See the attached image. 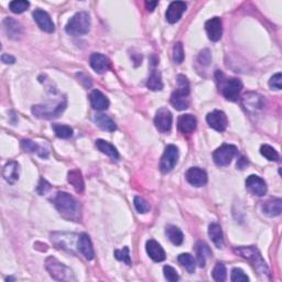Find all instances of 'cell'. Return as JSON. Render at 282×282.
<instances>
[{
    "label": "cell",
    "instance_id": "obj_1",
    "mask_svg": "<svg viewBox=\"0 0 282 282\" xmlns=\"http://www.w3.org/2000/svg\"><path fill=\"white\" fill-rule=\"evenodd\" d=\"M53 204L66 221L78 222L81 220V205L70 193L57 192L53 199Z\"/></svg>",
    "mask_w": 282,
    "mask_h": 282
},
{
    "label": "cell",
    "instance_id": "obj_2",
    "mask_svg": "<svg viewBox=\"0 0 282 282\" xmlns=\"http://www.w3.org/2000/svg\"><path fill=\"white\" fill-rule=\"evenodd\" d=\"M215 77L223 96L229 102H236L243 90V83L241 79L236 77L227 78L222 71H217Z\"/></svg>",
    "mask_w": 282,
    "mask_h": 282
},
{
    "label": "cell",
    "instance_id": "obj_3",
    "mask_svg": "<svg viewBox=\"0 0 282 282\" xmlns=\"http://www.w3.org/2000/svg\"><path fill=\"white\" fill-rule=\"evenodd\" d=\"M235 254L243 257L244 259H247L250 264L254 267L255 270L259 273L260 276L269 277V268L266 262L263 259L259 250L255 246H241L234 248Z\"/></svg>",
    "mask_w": 282,
    "mask_h": 282
},
{
    "label": "cell",
    "instance_id": "obj_4",
    "mask_svg": "<svg viewBox=\"0 0 282 282\" xmlns=\"http://www.w3.org/2000/svg\"><path fill=\"white\" fill-rule=\"evenodd\" d=\"M91 29V17L85 11H81L75 14L72 18L69 20L65 31L71 36L78 37L84 36L88 33Z\"/></svg>",
    "mask_w": 282,
    "mask_h": 282
},
{
    "label": "cell",
    "instance_id": "obj_5",
    "mask_svg": "<svg viewBox=\"0 0 282 282\" xmlns=\"http://www.w3.org/2000/svg\"><path fill=\"white\" fill-rule=\"evenodd\" d=\"M45 268L54 280L57 281H72L76 280L73 271L64 263L58 262L54 257H49L45 262Z\"/></svg>",
    "mask_w": 282,
    "mask_h": 282
},
{
    "label": "cell",
    "instance_id": "obj_6",
    "mask_svg": "<svg viewBox=\"0 0 282 282\" xmlns=\"http://www.w3.org/2000/svg\"><path fill=\"white\" fill-rule=\"evenodd\" d=\"M66 98L64 97L63 100H61L58 103L57 106L56 107H50L49 105H35L32 107V113L35 115L38 118L41 119H52V118H56L61 115V113L64 112V109L66 108Z\"/></svg>",
    "mask_w": 282,
    "mask_h": 282
},
{
    "label": "cell",
    "instance_id": "obj_7",
    "mask_svg": "<svg viewBox=\"0 0 282 282\" xmlns=\"http://www.w3.org/2000/svg\"><path fill=\"white\" fill-rule=\"evenodd\" d=\"M179 160V149L174 145H169L164 150V152L160 160V171L163 174H167L174 169Z\"/></svg>",
    "mask_w": 282,
    "mask_h": 282
},
{
    "label": "cell",
    "instance_id": "obj_8",
    "mask_svg": "<svg viewBox=\"0 0 282 282\" xmlns=\"http://www.w3.org/2000/svg\"><path fill=\"white\" fill-rule=\"evenodd\" d=\"M238 150L234 145H223L213 152V160L218 167H226L231 162Z\"/></svg>",
    "mask_w": 282,
    "mask_h": 282
},
{
    "label": "cell",
    "instance_id": "obj_9",
    "mask_svg": "<svg viewBox=\"0 0 282 282\" xmlns=\"http://www.w3.org/2000/svg\"><path fill=\"white\" fill-rule=\"evenodd\" d=\"M172 121H173V116L169 109L161 108L155 113L154 126L160 132L169 133L172 128Z\"/></svg>",
    "mask_w": 282,
    "mask_h": 282
},
{
    "label": "cell",
    "instance_id": "obj_10",
    "mask_svg": "<svg viewBox=\"0 0 282 282\" xmlns=\"http://www.w3.org/2000/svg\"><path fill=\"white\" fill-rule=\"evenodd\" d=\"M206 121H207L210 128L220 132H225L227 125H228V119H227L226 113L222 111H214L209 113L206 116Z\"/></svg>",
    "mask_w": 282,
    "mask_h": 282
},
{
    "label": "cell",
    "instance_id": "obj_11",
    "mask_svg": "<svg viewBox=\"0 0 282 282\" xmlns=\"http://www.w3.org/2000/svg\"><path fill=\"white\" fill-rule=\"evenodd\" d=\"M246 188L251 194L257 196H263L267 193V183L263 178L251 174L246 180Z\"/></svg>",
    "mask_w": 282,
    "mask_h": 282
},
{
    "label": "cell",
    "instance_id": "obj_12",
    "mask_svg": "<svg viewBox=\"0 0 282 282\" xmlns=\"http://www.w3.org/2000/svg\"><path fill=\"white\" fill-rule=\"evenodd\" d=\"M33 19H35L38 27H39L42 31L48 33H53L56 31V26H54L51 17H50V15L46 11L42 9L35 10V12H33Z\"/></svg>",
    "mask_w": 282,
    "mask_h": 282
},
{
    "label": "cell",
    "instance_id": "obj_13",
    "mask_svg": "<svg viewBox=\"0 0 282 282\" xmlns=\"http://www.w3.org/2000/svg\"><path fill=\"white\" fill-rule=\"evenodd\" d=\"M185 179L191 185L196 188L204 187L207 183V174H206V172L197 167L188 169L187 173H185Z\"/></svg>",
    "mask_w": 282,
    "mask_h": 282
},
{
    "label": "cell",
    "instance_id": "obj_14",
    "mask_svg": "<svg viewBox=\"0 0 282 282\" xmlns=\"http://www.w3.org/2000/svg\"><path fill=\"white\" fill-rule=\"evenodd\" d=\"M205 30L210 41L213 42L220 41L223 35V23L221 18L214 17V18L206 21Z\"/></svg>",
    "mask_w": 282,
    "mask_h": 282
},
{
    "label": "cell",
    "instance_id": "obj_15",
    "mask_svg": "<svg viewBox=\"0 0 282 282\" xmlns=\"http://www.w3.org/2000/svg\"><path fill=\"white\" fill-rule=\"evenodd\" d=\"M90 64L96 73L103 74L111 69V60L102 53H93L90 58Z\"/></svg>",
    "mask_w": 282,
    "mask_h": 282
},
{
    "label": "cell",
    "instance_id": "obj_16",
    "mask_svg": "<svg viewBox=\"0 0 282 282\" xmlns=\"http://www.w3.org/2000/svg\"><path fill=\"white\" fill-rule=\"evenodd\" d=\"M187 10V3L184 1H173L170 3L166 12V18L169 23H176L182 18L183 14Z\"/></svg>",
    "mask_w": 282,
    "mask_h": 282
},
{
    "label": "cell",
    "instance_id": "obj_17",
    "mask_svg": "<svg viewBox=\"0 0 282 282\" xmlns=\"http://www.w3.org/2000/svg\"><path fill=\"white\" fill-rule=\"evenodd\" d=\"M146 250L148 252V255L151 259L155 263H161L163 260H166L167 255L164 251L161 245L154 239H149L146 244Z\"/></svg>",
    "mask_w": 282,
    "mask_h": 282
},
{
    "label": "cell",
    "instance_id": "obj_18",
    "mask_svg": "<svg viewBox=\"0 0 282 282\" xmlns=\"http://www.w3.org/2000/svg\"><path fill=\"white\" fill-rule=\"evenodd\" d=\"M90 103L93 109L98 112L106 111L109 107V99L106 97V95H104L102 92L98 90H94L91 92L90 94Z\"/></svg>",
    "mask_w": 282,
    "mask_h": 282
},
{
    "label": "cell",
    "instance_id": "obj_19",
    "mask_svg": "<svg viewBox=\"0 0 282 282\" xmlns=\"http://www.w3.org/2000/svg\"><path fill=\"white\" fill-rule=\"evenodd\" d=\"M77 247H78L79 252H81V254L85 257L87 260L94 259V256H95L94 248H93L91 237L88 236L87 234L83 233V234L79 235Z\"/></svg>",
    "mask_w": 282,
    "mask_h": 282
},
{
    "label": "cell",
    "instance_id": "obj_20",
    "mask_svg": "<svg viewBox=\"0 0 282 282\" xmlns=\"http://www.w3.org/2000/svg\"><path fill=\"white\" fill-rule=\"evenodd\" d=\"M20 166L17 161H9L6 163L2 170V176L9 184H15L19 180Z\"/></svg>",
    "mask_w": 282,
    "mask_h": 282
},
{
    "label": "cell",
    "instance_id": "obj_21",
    "mask_svg": "<svg viewBox=\"0 0 282 282\" xmlns=\"http://www.w3.org/2000/svg\"><path fill=\"white\" fill-rule=\"evenodd\" d=\"M197 126L196 118L191 113L181 115L178 120V128L182 133H191L194 132Z\"/></svg>",
    "mask_w": 282,
    "mask_h": 282
},
{
    "label": "cell",
    "instance_id": "obj_22",
    "mask_svg": "<svg viewBox=\"0 0 282 282\" xmlns=\"http://www.w3.org/2000/svg\"><path fill=\"white\" fill-rule=\"evenodd\" d=\"M243 104L248 112H256L263 107V99L258 94L248 93V94L244 95Z\"/></svg>",
    "mask_w": 282,
    "mask_h": 282
},
{
    "label": "cell",
    "instance_id": "obj_23",
    "mask_svg": "<svg viewBox=\"0 0 282 282\" xmlns=\"http://www.w3.org/2000/svg\"><path fill=\"white\" fill-rule=\"evenodd\" d=\"M3 26H5L6 32L8 37L12 40H18L23 33V28L20 22L15 20L14 18H6L3 20Z\"/></svg>",
    "mask_w": 282,
    "mask_h": 282
},
{
    "label": "cell",
    "instance_id": "obj_24",
    "mask_svg": "<svg viewBox=\"0 0 282 282\" xmlns=\"http://www.w3.org/2000/svg\"><path fill=\"white\" fill-rule=\"evenodd\" d=\"M21 148H22L26 152H31V153H37L39 157L46 159L49 157V151L44 149L43 147L39 146L36 144L35 141L29 140V139H23L21 141Z\"/></svg>",
    "mask_w": 282,
    "mask_h": 282
},
{
    "label": "cell",
    "instance_id": "obj_25",
    "mask_svg": "<svg viewBox=\"0 0 282 282\" xmlns=\"http://www.w3.org/2000/svg\"><path fill=\"white\" fill-rule=\"evenodd\" d=\"M196 251V263L199 264L200 268H204L206 266V262L212 256V251H210L209 247L203 242H199L196 244L195 247Z\"/></svg>",
    "mask_w": 282,
    "mask_h": 282
},
{
    "label": "cell",
    "instance_id": "obj_26",
    "mask_svg": "<svg viewBox=\"0 0 282 282\" xmlns=\"http://www.w3.org/2000/svg\"><path fill=\"white\" fill-rule=\"evenodd\" d=\"M95 146H96V148L100 151V152L108 155V157L113 159V161H117V160L119 159V153L115 148V146L109 144L108 141L104 140V139H97L95 142Z\"/></svg>",
    "mask_w": 282,
    "mask_h": 282
},
{
    "label": "cell",
    "instance_id": "obj_27",
    "mask_svg": "<svg viewBox=\"0 0 282 282\" xmlns=\"http://www.w3.org/2000/svg\"><path fill=\"white\" fill-rule=\"evenodd\" d=\"M208 236L217 248L224 247V235H223L221 225H218L217 223H212L208 226Z\"/></svg>",
    "mask_w": 282,
    "mask_h": 282
},
{
    "label": "cell",
    "instance_id": "obj_28",
    "mask_svg": "<svg viewBox=\"0 0 282 282\" xmlns=\"http://www.w3.org/2000/svg\"><path fill=\"white\" fill-rule=\"evenodd\" d=\"M263 212L267 216H279L282 212V201L280 199L269 200L263 204Z\"/></svg>",
    "mask_w": 282,
    "mask_h": 282
},
{
    "label": "cell",
    "instance_id": "obj_29",
    "mask_svg": "<svg viewBox=\"0 0 282 282\" xmlns=\"http://www.w3.org/2000/svg\"><path fill=\"white\" fill-rule=\"evenodd\" d=\"M94 121L100 129L105 130V132H113L117 129L115 121H113L109 116L105 115V113H96L94 116Z\"/></svg>",
    "mask_w": 282,
    "mask_h": 282
},
{
    "label": "cell",
    "instance_id": "obj_30",
    "mask_svg": "<svg viewBox=\"0 0 282 282\" xmlns=\"http://www.w3.org/2000/svg\"><path fill=\"white\" fill-rule=\"evenodd\" d=\"M67 181L74 188V190L77 193H83L84 188H85V183H84V179L82 173L79 170H72L67 174Z\"/></svg>",
    "mask_w": 282,
    "mask_h": 282
},
{
    "label": "cell",
    "instance_id": "obj_31",
    "mask_svg": "<svg viewBox=\"0 0 282 282\" xmlns=\"http://www.w3.org/2000/svg\"><path fill=\"white\" fill-rule=\"evenodd\" d=\"M166 235L173 245L180 246L183 244L184 236L182 230H181L179 227H176L174 225H168L166 228Z\"/></svg>",
    "mask_w": 282,
    "mask_h": 282
},
{
    "label": "cell",
    "instance_id": "obj_32",
    "mask_svg": "<svg viewBox=\"0 0 282 282\" xmlns=\"http://www.w3.org/2000/svg\"><path fill=\"white\" fill-rule=\"evenodd\" d=\"M147 87L149 88L150 91L158 92L163 90V82L161 74H160L159 71L152 70L151 71V74L148 78V82H147Z\"/></svg>",
    "mask_w": 282,
    "mask_h": 282
},
{
    "label": "cell",
    "instance_id": "obj_33",
    "mask_svg": "<svg viewBox=\"0 0 282 282\" xmlns=\"http://www.w3.org/2000/svg\"><path fill=\"white\" fill-rule=\"evenodd\" d=\"M171 104L176 111H185L190 106V98L188 96L179 95L173 92L171 95Z\"/></svg>",
    "mask_w": 282,
    "mask_h": 282
},
{
    "label": "cell",
    "instance_id": "obj_34",
    "mask_svg": "<svg viewBox=\"0 0 282 282\" xmlns=\"http://www.w3.org/2000/svg\"><path fill=\"white\" fill-rule=\"evenodd\" d=\"M178 262L182 267L185 268L188 273H194L195 268H196V263L195 260L193 258V256L190 254H181L178 257Z\"/></svg>",
    "mask_w": 282,
    "mask_h": 282
},
{
    "label": "cell",
    "instance_id": "obj_35",
    "mask_svg": "<svg viewBox=\"0 0 282 282\" xmlns=\"http://www.w3.org/2000/svg\"><path fill=\"white\" fill-rule=\"evenodd\" d=\"M176 84H178V87L174 91L176 94L182 95V96H190V83H188V79L187 78L185 75L180 74L176 77Z\"/></svg>",
    "mask_w": 282,
    "mask_h": 282
},
{
    "label": "cell",
    "instance_id": "obj_36",
    "mask_svg": "<svg viewBox=\"0 0 282 282\" xmlns=\"http://www.w3.org/2000/svg\"><path fill=\"white\" fill-rule=\"evenodd\" d=\"M52 128L56 132V137L61 139H69L73 136V129L70 126L60 125V124H53Z\"/></svg>",
    "mask_w": 282,
    "mask_h": 282
},
{
    "label": "cell",
    "instance_id": "obj_37",
    "mask_svg": "<svg viewBox=\"0 0 282 282\" xmlns=\"http://www.w3.org/2000/svg\"><path fill=\"white\" fill-rule=\"evenodd\" d=\"M213 279L217 282H224L227 278V270L224 263H217L212 271Z\"/></svg>",
    "mask_w": 282,
    "mask_h": 282
},
{
    "label": "cell",
    "instance_id": "obj_38",
    "mask_svg": "<svg viewBox=\"0 0 282 282\" xmlns=\"http://www.w3.org/2000/svg\"><path fill=\"white\" fill-rule=\"evenodd\" d=\"M260 153H262L264 158L269 161H279V153L277 152L275 148H272L269 145H263L260 148Z\"/></svg>",
    "mask_w": 282,
    "mask_h": 282
},
{
    "label": "cell",
    "instance_id": "obj_39",
    "mask_svg": "<svg viewBox=\"0 0 282 282\" xmlns=\"http://www.w3.org/2000/svg\"><path fill=\"white\" fill-rule=\"evenodd\" d=\"M29 7H30V2L27 1V0H15V1H11L9 3L10 10L14 14L18 15L26 11Z\"/></svg>",
    "mask_w": 282,
    "mask_h": 282
},
{
    "label": "cell",
    "instance_id": "obj_40",
    "mask_svg": "<svg viewBox=\"0 0 282 282\" xmlns=\"http://www.w3.org/2000/svg\"><path fill=\"white\" fill-rule=\"evenodd\" d=\"M113 256L119 262H124L125 263H127L128 266L132 264V259H130V254H129V248L124 247L123 249H117L113 251Z\"/></svg>",
    "mask_w": 282,
    "mask_h": 282
},
{
    "label": "cell",
    "instance_id": "obj_41",
    "mask_svg": "<svg viewBox=\"0 0 282 282\" xmlns=\"http://www.w3.org/2000/svg\"><path fill=\"white\" fill-rule=\"evenodd\" d=\"M133 204H134V207H136L138 213L145 214L147 212H149L150 205H149L148 202H147L145 199H142V197H140V196L134 197Z\"/></svg>",
    "mask_w": 282,
    "mask_h": 282
},
{
    "label": "cell",
    "instance_id": "obj_42",
    "mask_svg": "<svg viewBox=\"0 0 282 282\" xmlns=\"http://www.w3.org/2000/svg\"><path fill=\"white\" fill-rule=\"evenodd\" d=\"M184 49L181 42H176L173 46V61L176 64H181L184 61Z\"/></svg>",
    "mask_w": 282,
    "mask_h": 282
},
{
    "label": "cell",
    "instance_id": "obj_43",
    "mask_svg": "<svg viewBox=\"0 0 282 282\" xmlns=\"http://www.w3.org/2000/svg\"><path fill=\"white\" fill-rule=\"evenodd\" d=\"M230 280L233 282H247L249 281V278L244 272L241 268H234L231 270Z\"/></svg>",
    "mask_w": 282,
    "mask_h": 282
},
{
    "label": "cell",
    "instance_id": "obj_44",
    "mask_svg": "<svg viewBox=\"0 0 282 282\" xmlns=\"http://www.w3.org/2000/svg\"><path fill=\"white\" fill-rule=\"evenodd\" d=\"M163 273H164V277H166V279L170 282H176L180 279L178 271H176L175 269L171 266H164Z\"/></svg>",
    "mask_w": 282,
    "mask_h": 282
},
{
    "label": "cell",
    "instance_id": "obj_45",
    "mask_svg": "<svg viewBox=\"0 0 282 282\" xmlns=\"http://www.w3.org/2000/svg\"><path fill=\"white\" fill-rule=\"evenodd\" d=\"M197 61L200 62L201 65L207 66L210 61H212V56H210V52L208 49H204L200 52L199 56H197Z\"/></svg>",
    "mask_w": 282,
    "mask_h": 282
},
{
    "label": "cell",
    "instance_id": "obj_46",
    "mask_svg": "<svg viewBox=\"0 0 282 282\" xmlns=\"http://www.w3.org/2000/svg\"><path fill=\"white\" fill-rule=\"evenodd\" d=\"M269 86H270L271 90H278L280 91L282 88V75L281 73H277L273 75L269 81Z\"/></svg>",
    "mask_w": 282,
    "mask_h": 282
},
{
    "label": "cell",
    "instance_id": "obj_47",
    "mask_svg": "<svg viewBox=\"0 0 282 282\" xmlns=\"http://www.w3.org/2000/svg\"><path fill=\"white\" fill-rule=\"evenodd\" d=\"M51 184H50L48 181L44 179H40V182L38 184L37 187V192L39 193L40 195H44L48 193L50 190H51Z\"/></svg>",
    "mask_w": 282,
    "mask_h": 282
},
{
    "label": "cell",
    "instance_id": "obj_48",
    "mask_svg": "<svg viewBox=\"0 0 282 282\" xmlns=\"http://www.w3.org/2000/svg\"><path fill=\"white\" fill-rule=\"evenodd\" d=\"M1 61L5 63V64H15L16 58L12 56H9V54H2Z\"/></svg>",
    "mask_w": 282,
    "mask_h": 282
},
{
    "label": "cell",
    "instance_id": "obj_49",
    "mask_svg": "<svg viewBox=\"0 0 282 282\" xmlns=\"http://www.w3.org/2000/svg\"><path fill=\"white\" fill-rule=\"evenodd\" d=\"M247 164H248L247 159H246V158H244V157H242V158L239 159L238 161H237V168H238V169L243 170V169H245Z\"/></svg>",
    "mask_w": 282,
    "mask_h": 282
},
{
    "label": "cell",
    "instance_id": "obj_50",
    "mask_svg": "<svg viewBox=\"0 0 282 282\" xmlns=\"http://www.w3.org/2000/svg\"><path fill=\"white\" fill-rule=\"evenodd\" d=\"M157 5H158V1H147L146 2L147 9H148V11H150V12H152L155 9Z\"/></svg>",
    "mask_w": 282,
    "mask_h": 282
},
{
    "label": "cell",
    "instance_id": "obj_51",
    "mask_svg": "<svg viewBox=\"0 0 282 282\" xmlns=\"http://www.w3.org/2000/svg\"><path fill=\"white\" fill-rule=\"evenodd\" d=\"M12 280H15V278H12V277H9V278H6V281H12Z\"/></svg>",
    "mask_w": 282,
    "mask_h": 282
}]
</instances>
